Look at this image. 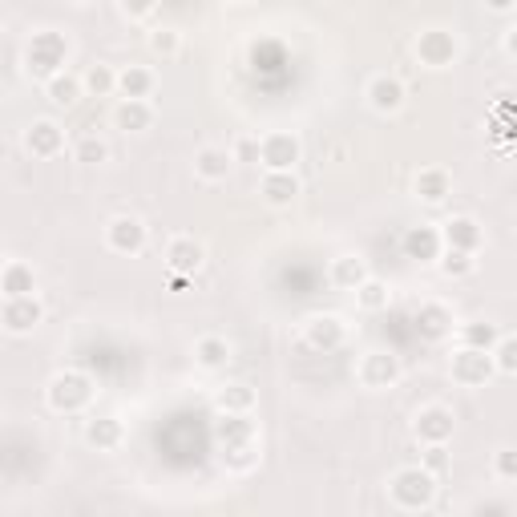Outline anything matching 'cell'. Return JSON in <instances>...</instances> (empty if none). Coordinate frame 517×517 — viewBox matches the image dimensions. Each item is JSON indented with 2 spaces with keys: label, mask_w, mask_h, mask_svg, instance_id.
I'll list each match as a JSON object with an SVG mask.
<instances>
[{
  "label": "cell",
  "mask_w": 517,
  "mask_h": 517,
  "mask_svg": "<svg viewBox=\"0 0 517 517\" xmlns=\"http://www.w3.org/2000/svg\"><path fill=\"white\" fill-rule=\"evenodd\" d=\"M69 53H73V45H69L65 33H57V29H37V33L29 37V45H25V69H29V77L49 81V77L65 73Z\"/></svg>",
  "instance_id": "obj_2"
},
{
  "label": "cell",
  "mask_w": 517,
  "mask_h": 517,
  "mask_svg": "<svg viewBox=\"0 0 517 517\" xmlns=\"http://www.w3.org/2000/svg\"><path fill=\"white\" fill-rule=\"evenodd\" d=\"M259 194L271 202V206H291L299 198V178L295 170H267L263 182H259Z\"/></svg>",
  "instance_id": "obj_23"
},
{
  "label": "cell",
  "mask_w": 517,
  "mask_h": 517,
  "mask_svg": "<svg viewBox=\"0 0 517 517\" xmlns=\"http://www.w3.org/2000/svg\"><path fill=\"white\" fill-rule=\"evenodd\" d=\"M259 166L263 170H295V162L303 158V146H299V138L295 134H287V130H271V134H263L259 138Z\"/></svg>",
  "instance_id": "obj_9"
},
{
  "label": "cell",
  "mask_w": 517,
  "mask_h": 517,
  "mask_svg": "<svg viewBox=\"0 0 517 517\" xmlns=\"http://www.w3.org/2000/svg\"><path fill=\"white\" fill-rule=\"evenodd\" d=\"M194 364L206 368V372L227 368V364H231V344H227L223 336H202V340L194 344Z\"/></svg>",
  "instance_id": "obj_27"
},
{
  "label": "cell",
  "mask_w": 517,
  "mask_h": 517,
  "mask_svg": "<svg viewBox=\"0 0 517 517\" xmlns=\"http://www.w3.org/2000/svg\"><path fill=\"white\" fill-rule=\"evenodd\" d=\"M106 247L114 255H142L146 251V223L134 215H118L106 223Z\"/></svg>",
  "instance_id": "obj_11"
},
{
  "label": "cell",
  "mask_w": 517,
  "mask_h": 517,
  "mask_svg": "<svg viewBox=\"0 0 517 517\" xmlns=\"http://www.w3.org/2000/svg\"><path fill=\"white\" fill-rule=\"evenodd\" d=\"M0 324H5L9 336H29L45 324V303L37 295H13L0 307Z\"/></svg>",
  "instance_id": "obj_5"
},
{
  "label": "cell",
  "mask_w": 517,
  "mask_h": 517,
  "mask_svg": "<svg viewBox=\"0 0 517 517\" xmlns=\"http://www.w3.org/2000/svg\"><path fill=\"white\" fill-rule=\"evenodd\" d=\"M73 5H93V0H73Z\"/></svg>",
  "instance_id": "obj_45"
},
{
  "label": "cell",
  "mask_w": 517,
  "mask_h": 517,
  "mask_svg": "<svg viewBox=\"0 0 517 517\" xmlns=\"http://www.w3.org/2000/svg\"><path fill=\"white\" fill-rule=\"evenodd\" d=\"M219 441L227 445V453H255L259 429L251 421V412H227L219 421Z\"/></svg>",
  "instance_id": "obj_12"
},
{
  "label": "cell",
  "mask_w": 517,
  "mask_h": 517,
  "mask_svg": "<svg viewBox=\"0 0 517 517\" xmlns=\"http://www.w3.org/2000/svg\"><path fill=\"white\" fill-rule=\"evenodd\" d=\"M215 404L223 412H251L255 408V388L251 384H227V388H219Z\"/></svg>",
  "instance_id": "obj_33"
},
{
  "label": "cell",
  "mask_w": 517,
  "mask_h": 517,
  "mask_svg": "<svg viewBox=\"0 0 517 517\" xmlns=\"http://www.w3.org/2000/svg\"><path fill=\"white\" fill-rule=\"evenodd\" d=\"M126 441V429L118 417H89L85 421V445L97 453H114Z\"/></svg>",
  "instance_id": "obj_21"
},
{
  "label": "cell",
  "mask_w": 517,
  "mask_h": 517,
  "mask_svg": "<svg viewBox=\"0 0 517 517\" xmlns=\"http://www.w3.org/2000/svg\"><path fill=\"white\" fill-rule=\"evenodd\" d=\"M473 509H477V513H505L509 505H505V501H481V505H473Z\"/></svg>",
  "instance_id": "obj_42"
},
{
  "label": "cell",
  "mask_w": 517,
  "mask_h": 517,
  "mask_svg": "<svg viewBox=\"0 0 517 517\" xmlns=\"http://www.w3.org/2000/svg\"><path fill=\"white\" fill-rule=\"evenodd\" d=\"M412 433H417L421 445H449L453 433H457L453 408H445V404H425L417 417H412Z\"/></svg>",
  "instance_id": "obj_6"
},
{
  "label": "cell",
  "mask_w": 517,
  "mask_h": 517,
  "mask_svg": "<svg viewBox=\"0 0 517 517\" xmlns=\"http://www.w3.org/2000/svg\"><path fill=\"white\" fill-rule=\"evenodd\" d=\"M417 328H421V336H425V340H445V336H453V328H457L453 307H449V303H441V299L421 303V307H417Z\"/></svg>",
  "instance_id": "obj_19"
},
{
  "label": "cell",
  "mask_w": 517,
  "mask_h": 517,
  "mask_svg": "<svg viewBox=\"0 0 517 517\" xmlns=\"http://www.w3.org/2000/svg\"><path fill=\"white\" fill-rule=\"evenodd\" d=\"M421 465H425V469H433V473L441 477V473L449 469V449H445V445H425V457H421Z\"/></svg>",
  "instance_id": "obj_38"
},
{
  "label": "cell",
  "mask_w": 517,
  "mask_h": 517,
  "mask_svg": "<svg viewBox=\"0 0 517 517\" xmlns=\"http://www.w3.org/2000/svg\"><path fill=\"white\" fill-rule=\"evenodd\" d=\"M227 5H251V0H227Z\"/></svg>",
  "instance_id": "obj_44"
},
{
  "label": "cell",
  "mask_w": 517,
  "mask_h": 517,
  "mask_svg": "<svg viewBox=\"0 0 517 517\" xmlns=\"http://www.w3.org/2000/svg\"><path fill=\"white\" fill-rule=\"evenodd\" d=\"M231 166H235V154L223 150V146H202V150L194 154V174H198L202 182H223V178L231 174Z\"/></svg>",
  "instance_id": "obj_22"
},
{
  "label": "cell",
  "mask_w": 517,
  "mask_h": 517,
  "mask_svg": "<svg viewBox=\"0 0 517 517\" xmlns=\"http://www.w3.org/2000/svg\"><path fill=\"white\" fill-rule=\"evenodd\" d=\"M154 85H158V77H154V69H146V65H126V69L118 73V93H122V97H150Z\"/></svg>",
  "instance_id": "obj_28"
},
{
  "label": "cell",
  "mask_w": 517,
  "mask_h": 517,
  "mask_svg": "<svg viewBox=\"0 0 517 517\" xmlns=\"http://www.w3.org/2000/svg\"><path fill=\"white\" fill-rule=\"evenodd\" d=\"M45 97L53 101L57 110H73L77 101L85 97V81H81L77 73H69V69H65V73H57V77H49V81H45Z\"/></svg>",
  "instance_id": "obj_25"
},
{
  "label": "cell",
  "mask_w": 517,
  "mask_h": 517,
  "mask_svg": "<svg viewBox=\"0 0 517 517\" xmlns=\"http://www.w3.org/2000/svg\"><path fill=\"white\" fill-rule=\"evenodd\" d=\"M485 9H489V13H513L517 0H485Z\"/></svg>",
  "instance_id": "obj_41"
},
{
  "label": "cell",
  "mask_w": 517,
  "mask_h": 517,
  "mask_svg": "<svg viewBox=\"0 0 517 517\" xmlns=\"http://www.w3.org/2000/svg\"><path fill=\"white\" fill-rule=\"evenodd\" d=\"M25 150H29L33 158H57V154L65 150V130H61V122L37 118V122L25 130Z\"/></svg>",
  "instance_id": "obj_15"
},
{
  "label": "cell",
  "mask_w": 517,
  "mask_h": 517,
  "mask_svg": "<svg viewBox=\"0 0 517 517\" xmlns=\"http://www.w3.org/2000/svg\"><path fill=\"white\" fill-rule=\"evenodd\" d=\"M206 263V247L194 239V235H174L166 243V267L174 275H198Z\"/></svg>",
  "instance_id": "obj_14"
},
{
  "label": "cell",
  "mask_w": 517,
  "mask_h": 517,
  "mask_svg": "<svg viewBox=\"0 0 517 517\" xmlns=\"http://www.w3.org/2000/svg\"><path fill=\"white\" fill-rule=\"evenodd\" d=\"M146 45H150V53H158L162 61H170V57H178V53H182V33H178V29H170V25H158V29H150Z\"/></svg>",
  "instance_id": "obj_34"
},
{
  "label": "cell",
  "mask_w": 517,
  "mask_h": 517,
  "mask_svg": "<svg viewBox=\"0 0 517 517\" xmlns=\"http://www.w3.org/2000/svg\"><path fill=\"white\" fill-rule=\"evenodd\" d=\"M356 303H360V312H388V303H392V291L384 279L368 275L360 287H356Z\"/></svg>",
  "instance_id": "obj_29"
},
{
  "label": "cell",
  "mask_w": 517,
  "mask_h": 517,
  "mask_svg": "<svg viewBox=\"0 0 517 517\" xmlns=\"http://www.w3.org/2000/svg\"><path fill=\"white\" fill-rule=\"evenodd\" d=\"M73 158H77V162H85V166H97V162H106V158H110V146L101 142L97 134H85V138L77 142Z\"/></svg>",
  "instance_id": "obj_35"
},
{
  "label": "cell",
  "mask_w": 517,
  "mask_h": 517,
  "mask_svg": "<svg viewBox=\"0 0 517 517\" xmlns=\"http://www.w3.org/2000/svg\"><path fill=\"white\" fill-rule=\"evenodd\" d=\"M118 5H122V13H126L130 21H146V17L154 13L158 0H118Z\"/></svg>",
  "instance_id": "obj_39"
},
{
  "label": "cell",
  "mask_w": 517,
  "mask_h": 517,
  "mask_svg": "<svg viewBox=\"0 0 517 517\" xmlns=\"http://www.w3.org/2000/svg\"><path fill=\"white\" fill-rule=\"evenodd\" d=\"M441 235H445V247H457V251H481L485 247V227L473 219V215H453L441 223Z\"/></svg>",
  "instance_id": "obj_16"
},
{
  "label": "cell",
  "mask_w": 517,
  "mask_h": 517,
  "mask_svg": "<svg viewBox=\"0 0 517 517\" xmlns=\"http://www.w3.org/2000/svg\"><path fill=\"white\" fill-rule=\"evenodd\" d=\"M412 194H417L425 206H441L453 194V174L445 166H425L417 178H412Z\"/></svg>",
  "instance_id": "obj_17"
},
{
  "label": "cell",
  "mask_w": 517,
  "mask_h": 517,
  "mask_svg": "<svg viewBox=\"0 0 517 517\" xmlns=\"http://www.w3.org/2000/svg\"><path fill=\"white\" fill-rule=\"evenodd\" d=\"M493 477L497 481H517V449L513 445H505V449L493 453Z\"/></svg>",
  "instance_id": "obj_37"
},
{
  "label": "cell",
  "mask_w": 517,
  "mask_h": 517,
  "mask_svg": "<svg viewBox=\"0 0 517 517\" xmlns=\"http://www.w3.org/2000/svg\"><path fill=\"white\" fill-rule=\"evenodd\" d=\"M461 57V41L449 29H425L417 37V61L425 69H449Z\"/></svg>",
  "instance_id": "obj_7"
},
{
  "label": "cell",
  "mask_w": 517,
  "mask_h": 517,
  "mask_svg": "<svg viewBox=\"0 0 517 517\" xmlns=\"http://www.w3.org/2000/svg\"><path fill=\"white\" fill-rule=\"evenodd\" d=\"M114 126L126 130V134H142L154 126V106L146 97H122L114 106Z\"/></svg>",
  "instance_id": "obj_20"
},
{
  "label": "cell",
  "mask_w": 517,
  "mask_h": 517,
  "mask_svg": "<svg viewBox=\"0 0 517 517\" xmlns=\"http://www.w3.org/2000/svg\"><path fill=\"white\" fill-rule=\"evenodd\" d=\"M388 497L396 509L404 513H421L437 501V473L425 469V465H408V469H396L392 481H388Z\"/></svg>",
  "instance_id": "obj_1"
},
{
  "label": "cell",
  "mask_w": 517,
  "mask_h": 517,
  "mask_svg": "<svg viewBox=\"0 0 517 517\" xmlns=\"http://www.w3.org/2000/svg\"><path fill=\"white\" fill-rule=\"evenodd\" d=\"M81 81H85V93H89V97H110V93H118V73H114L110 65H89V69L81 73Z\"/></svg>",
  "instance_id": "obj_31"
},
{
  "label": "cell",
  "mask_w": 517,
  "mask_h": 517,
  "mask_svg": "<svg viewBox=\"0 0 517 517\" xmlns=\"http://www.w3.org/2000/svg\"><path fill=\"white\" fill-rule=\"evenodd\" d=\"M356 380H360L364 388H372V392L392 388V384L400 380V356H392V352H384V348L364 352L360 364H356Z\"/></svg>",
  "instance_id": "obj_8"
},
{
  "label": "cell",
  "mask_w": 517,
  "mask_h": 517,
  "mask_svg": "<svg viewBox=\"0 0 517 517\" xmlns=\"http://www.w3.org/2000/svg\"><path fill=\"white\" fill-rule=\"evenodd\" d=\"M93 400V380L85 372H57L49 384H45V404L53 412H81L85 404Z\"/></svg>",
  "instance_id": "obj_3"
},
{
  "label": "cell",
  "mask_w": 517,
  "mask_h": 517,
  "mask_svg": "<svg viewBox=\"0 0 517 517\" xmlns=\"http://www.w3.org/2000/svg\"><path fill=\"white\" fill-rule=\"evenodd\" d=\"M400 247H404V259H412V263H437L445 255V235H441V227L421 223V227L404 231Z\"/></svg>",
  "instance_id": "obj_10"
},
{
  "label": "cell",
  "mask_w": 517,
  "mask_h": 517,
  "mask_svg": "<svg viewBox=\"0 0 517 517\" xmlns=\"http://www.w3.org/2000/svg\"><path fill=\"white\" fill-rule=\"evenodd\" d=\"M493 360L501 376H517V336H501L493 348Z\"/></svg>",
  "instance_id": "obj_36"
},
{
  "label": "cell",
  "mask_w": 517,
  "mask_h": 517,
  "mask_svg": "<svg viewBox=\"0 0 517 517\" xmlns=\"http://www.w3.org/2000/svg\"><path fill=\"white\" fill-rule=\"evenodd\" d=\"M368 106L376 110V114H400L404 110V101H408V89H404V81L400 77H392V73H376L372 81H368Z\"/></svg>",
  "instance_id": "obj_13"
},
{
  "label": "cell",
  "mask_w": 517,
  "mask_h": 517,
  "mask_svg": "<svg viewBox=\"0 0 517 517\" xmlns=\"http://www.w3.org/2000/svg\"><path fill=\"white\" fill-rule=\"evenodd\" d=\"M437 267H441V275H445V279H469V275L477 271V255H473V251L445 247V255L437 259Z\"/></svg>",
  "instance_id": "obj_30"
},
{
  "label": "cell",
  "mask_w": 517,
  "mask_h": 517,
  "mask_svg": "<svg viewBox=\"0 0 517 517\" xmlns=\"http://www.w3.org/2000/svg\"><path fill=\"white\" fill-rule=\"evenodd\" d=\"M303 336H307V344H312L316 352H336L348 340V324L340 316H312V320H307V328H303Z\"/></svg>",
  "instance_id": "obj_18"
},
{
  "label": "cell",
  "mask_w": 517,
  "mask_h": 517,
  "mask_svg": "<svg viewBox=\"0 0 517 517\" xmlns=\"http://www.w3.org/2000/svg\"><path fill=\"white\" fill-rule=\"evenodd\" d=\"M231 154H235V162H259L263 150H259V138H239Z\"/></svg>",
  "instance_id": "obj_40"
},
{
  "label": "cell",
  "mask_w": 517,
  "mask_h": 517,
  "mask_svg": "<svg viewBox=\"0 0 517 517\" xmlns=\"http://www.w3.org/2000/svg\"><path fill=\"white\" fill-rule=\"evenodd\" d=\"M505 53H509V57H517V25H509V29H505Z\"/></svg>",
  "instance_id": "obj_43"
},
{
  "label": "cell",
  "mask_w": 517,
  "mask_h": 517,
  "mask_svg": "<svg viewBox=\"0 0 517 517\" xmlns=\"http://www.w3.org/2000/svg\"><path fill=\"white\" fill-rule=\"evenodd\" d=\"M368 275H372V271H368V263H364L360 255H340V259H332V271H328V279H332L340 291H356Z\"/></svg>",
  "instance_id": "obj_26"
},
{
  "label": "cell",
  "mask_w": 517,
  "mask_h": 517,
  "mask_svg": "<svg viewBox=\"0 0 517 517\" xmlns=\"http://www.w3.org/2000/svg\"><path fill=\"white\" fill-rule=\"evenodd\" d=\"M449 376H453V384H461V388H485V384L497 376V360H493V352H485V348L461 344V348L453 352V360H449Z\"/></svg>",
  "instance_id": "obj_4"
},
{
  "label": "cell",
  "mask_w": 517,
  "mask_h": 517,
  "mask_svg": "<svg viewBox=\"0 0 517 517\" xmlns=\"http://www.w3.org/2000/svg\"><path fill=\"white\" fill-rule=\"evenodd\" d=\"M497 340H501V332H497V324H489V320L461 324V344H469V348H485V352H493V348H497Z\"/></svg>",
  "instance_id": "obj_32"
},
{
  "label": "cell",
  "mask_w": 517,
  "mask_h": 517,
  "mask_svg": "<svg viewBox=\"0 0 517 517\" xmlns=\"http://www.w3.org/2000/svg\"><path fill=\"white\" fill-rule=\"evenodd\" d=\"M0 291H5V299H13V295H37V271H33V263L9 259L5 271H0Z\"/></svg>",
  "instance_id": "obj_24"
}]
</instances>
